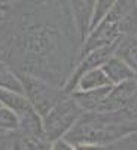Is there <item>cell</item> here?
Instances as JSON below:
<instances>
[{"mask_svg":"<svg viewBox=\"0 0 137 150\" xmlns=\"http://www.w3.org/2000/svg\"><path fill=\"white\" fill-rule=\"evenodd\" d=\"M107 85H113L109 77L106 76V73L101 70V67L85 71L76 82L75 91H88V89H96V88H101V86H107ZM73 92V91H72Z\"/></svg>","mask_w":137,"mask_h":150,"instance_id":"cell-9","label":"cell"},{"mask_svg":"<svg viewBox=\"0 0 137 150\" xmlns=\"http://www.w3.org/2000/svg\"><path fill=\"white\" fill-rule=\"evenodd\" d=\"M81 113H82V110L75 103L72 95L66 94L52 109L42 117L43 137L51 144V147H52V143L55 140L61 138L73 126V123L78 120Z\"/></svg>","mask_w":137,"mask_h":150,"instance_id":"cell-3","label":"cell"},{"mask_svg":"<svg viewBox=\"0 0 137 150\" xmlns=\"http://www.w3.org/2000/svg\"><path fill=\"white\" fill-rule=\"evenodd\" d=\"M116 3V0H96L94 5V11H93V18H91V25H89V31L93 30L100 21L110 12V9L113 8V5Z\"/></svg>","mask_w":137,"mask_h":150,"instance_id":"cell-10","label":"cell"},{"mask_svg":"<svg viewBox=\"0 0 137 150\" xmlns=\"http://www.w3.org/2000/svg\"><path fill=\"white\" fill-rule=\"evenodd\" d=\"M136 129L137 123L124 119L118 112H82L73 126L61 138L73 149H106L107 144Z\"/></svg>","mask_w":137,"mask_h":150,"instance_id":"cell-1","label":"cell"},{"mask_svg":"<svg viewBox=\"0 0 137 150\" xmlns=\"http://www.w3.org/2000/svg\"><path fill=\"white\" fill-rule=\"evenodd\" d=\"M113 55L121 58L137 77V36H121Z\"/></svg>","mask_w":137,"mask_h":150,"instance_id":"cell-8","label":"cell"},{"mask_svg":"<svg viewBox=\"0 0 137 150\" xmlns=\"http://www.w3.org/2000/svg\"><path fill=\"white\" fill-rule=\"evenodd\" d=\"M18 126V117L16 115L9 110L8 107L0 104V128H8V129H15Z\"/></svg>","mask_w":137,"mask_h":150,"instance_id":"cell-11","label":"cell"},{"mask_svg":"<svg viewBox=\"0 0 137 150\" xmlns=\"http://www.w3.org/2000/svg\"><path fill=\"white\" fill-rule=\"evenodd\" d=\"M15 74L22 86V92L40 117H43L67 94L63 86L54 85L34 74L26 71H15Z\"/></svg>","mask_w":137,"mask_h":150,"instance_id":"cell-2","label":"cell"},{"mask_svg":"<svg viewBox=\"0 0 137 150\" xmlns=\"http://www.w3.org/2000/svg\"><path fill=\"white\" fill-rule=\"evenodd\" d=\"M67 3H68V9H70L76 31L81 37V42H83L89 33L96 0H67Z\"/></svg>","mask_w":137,"mask_h":150,"instance_id":"cell-5","label":"cell"},{"mask_svg":"<svg viewBox=\"0 0 137 150\" xmlns=\"http://www.w3.org/2000/svg\"><path fill=\"white\" fill-rule=\"evenodd\" d=\"M112 86L113 85H107V86H101L96 89H88V91H73L70 92V95L82 112H97L101 101L112 89Z\"/></svg>","mask_w":137,"mask_h":150,"instance_id":"cell-6","label":"cell"},{"mask_svg":"<svg viewBox=\"0 0 137 150\" xmlns=\"http://www.w3.org/2000/svg\"><path fill=\"white\" fill-rule=\"evenodd\" d=\"M6 18H8V16H5L2 12H0V24H2V23H5V21H6Z\"/></svg>","mask_w":137,"mask_h":150,"instance_id":"cell-12","label":"cell"},{"mask_svg":"<svg viewBox=\"0 0 137 150\" xmlns=\"http://www.w3.org/2000/svg\"><path fill=\"white\" fill-rule=\"evenodd\" d=\"M101 70L106 73V76L109 77V80H110L113 85L136 77L134 71L127 66V64H125L121 58H118L116 55H112V57L103 64V66H101ZM136 79H137V77H136Z\"/></svg>","mask_w":137,"mask_h":150,"instance_id":"cell-7","label":"cell"},{"mask_svg":"<svg viewBox=\"0 0 137 150\" xmlns=\"http://www.w3.org/2000/svg\"><path fill=\"white\" fill-rule=\"evenodd\" d=\"M137 94V79H128L121 83L113 85L112 89L107 92L104 100L101 101L97 112L101 113H115L122 110L128 104V101Z\"/></svg>","mask_w":137,"mask_h":150,"instance_id":"cell-4","label":"cell"}]
</instances>
